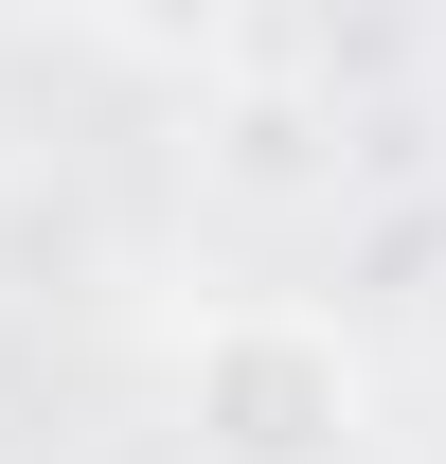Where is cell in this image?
Returning a JSON list of instances; mask_svg holds the SVG:
<instances>
[{"label": "cell", "mask_w": 446, "mask_h": 464, "mask_svg": "<svg viewBox=\"0 0 446 464\" xmlns=\"http://www.w3.org/2000/svg\"><path fill=\"white\" fill-rule=\"evenodd\" d=\"M179 411H197L215 464H339L357 357H339V322H304V304H215V322L179 340Z\"/></svg>", "instance_id": "obj_1"}]
</instances>
